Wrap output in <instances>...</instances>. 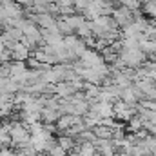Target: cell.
I'll use <instances>...</instances> for the list:
<instances>
[{"instance_id": "cell-4", "label": "cell", "mask_w": 156, "mask_h": 156, "mask_svg": "<svg viewBox=\"0 0 156 156\" xmlns=\"http://www.w3.org/2000/svg\"><path fill=\"white\" fill-rule=\"evenodd\" d=\"M144 11L147 15H151L153 18H156V0H147L145 5H144Z\"/></svg>"}, {"instance_id": "cell-1", "label": "cell", "mask_w": 156, "mask_h": 156, "mask_svg": "<svg viewBox=\"0 0 156 156\" xmlns=\"http://www.w3.org/2000/svg\"><path fill=\"white\" fill-rule=\"evenodd\" d=\"M120 60L123 62V66H129V67L142 66V64L145 62V51H142V47L122 49V53H120Z\"/></svg>"}, {"instance_id": "cell-7", "label": "cell", "mask_w": 156, "mask_h": 156, "mask_svg": "<svg viewBox=\"0 0 156 156\" xmlns=\"http://www.w3.org/2000/svg\"><path fill=\"white\" fill-rule=\"evenodd\" d=\"M0 156H13V153H11V149H2Z\"/></svg>"}, {"instance_id": "cell-2", "label": "cell", "mask_w": 156, "mask_h": 156, "mask_svg": "<svg viewBox=\"0 0 156 156\" xmlns=\"http://www.w3.org/2000/svg\"><path fill=\"white\" fill-rule=\"evenodd\" d=\"M9 136L15 144H20V145H27L31 144V134L27 133V129L20 123H15L11 129H9Z\"/></svg>"}, {"instance_id": "cell-5", "label": "cell", "mask_w": 156, "mask_h": 156, "mask_svg": "<svg viewBox=\"0 0 156 156\" xmlns=\"http://www.w3.org/2000/svg\"><path fill=\"white\" fill-rule=\"evenodd\" d=\"M11 140V136H9V131L5 129V127H0V144L4 145V144H7Z\"/></svg>"}, {"instance_id": "cell-8", "label": "cell", "mask_w": 156, "mask_h": 156, "mask_svg": "<svg viewBox=\"0 0 156 156\" xmlns=\"http://www.w3.org/2000/svg\"><path fill=\"white\" fill-rule=\"evenodd\" d=\"M2 149H4V147H2V144H0V151H2Z\"/></svg>"}, {"instance_id": "cell-3", "label": "cell", "mask_w": 156, "mask_h": 156, "mask_svg": "<svg viewBox=\"0 0 156 156\" xmlns=\"http://www.w3.org/2000/svg\"><path fill=\"white\" fill-rule=\"evenodd\" d=\"M78 123V115H71V113H66V116L58 118V127L60 129H67L71 125Z\"/></svg>"}, {"instance_id": "cell-6", "label": "cell", "mask_w": 156, "mask_h": 156, "mask_svg": "<svg viewBox=\"0 0 156 156\" xmlns=\"http://www.w3.org/2000/svg\"><path fill=\"white\" fill-rule=\"evenodd\" d=\"M58 144H60V145H62L64 149H69V147L73 145V142H71L69 138H60V142H58Z\"/></svg>"}]
</instances>
